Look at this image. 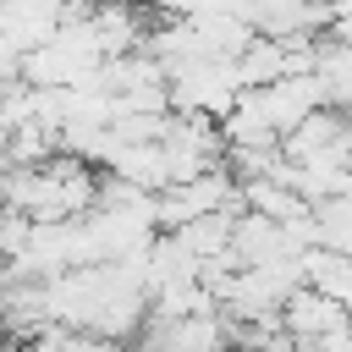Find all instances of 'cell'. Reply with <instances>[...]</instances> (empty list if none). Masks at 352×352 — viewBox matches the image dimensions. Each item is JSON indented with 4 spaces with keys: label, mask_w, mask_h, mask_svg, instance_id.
Here are the masks:
<instances>
[{
    "label": "cell",
    "mask_w": 352,
    "mask_h": 352,
    "mask_svg": "<svg viewBox=\"0 0 352 352\" xmlns=\"http://www.w3.org/2000/svg\"><path fill=\"white\" fill-rule=\"evenodd\" d=\"M248 104L264 116V126L275 132V143L308 116V110H319V88H314V77H280V82H270V88H258V94H248Z\"/></svg>",
    "instance_id": "obj_2"
},
{
    "label": "cell",
    "mask_w": 352,
    "mask_h": 352,
    "mask_svg": "<svg viewBox=\"0 0 352 352\" xmlns=\"http://www.w3.org/2000/svg\"><path fill=\"white\" fill-rule=\"evenodd\" d=\"M297 275H302V292L324 297V302H341L352 297V270H346V253H324V248H302L297 253Z\"/></svg>",
    "instance_id": "obj_4"
},
{
    "label": "cell",
    "mask_w": 352,
    "mask_h": 352,
    "mask_svg": "<svg viewBox=\"0 0 352 352\" xmlns=\"http://www.w3.org/2000/svg\"><path fill=\"white\" fill-rule=\"evenodd\" d=\"M28 236H33V220H22L16 209H0V258H6V264H11V258H22Z\"/></svg>",
    "instance_id": "obj_8"
},
{
    "label": "cell",
    "mask_w": 352,
    "mask_h": 352,
    "mask_svg": "<svg viewBox=\"0 0 352 352\" xmlns=\"http://www.w3.org/2000/svg\"><path fill=\"white\" fill-rule=\"evenodd\" d=\"M275 154L286 165H324V170H346V116L341 110H308L280 143Z\"/></svg>",
    "instance_id": "obj_1"
},
{
    "label": "cell",
    "mask_w": 352,
    "mask_h": 352,
    "mask_svg": "<svg viewBox=\"0 0 352 352\" xmlns=\"http://www.w3.org/2000/svg\"><path fill=\"white\" fill-rule=\"evenodd\" d=\"M297 352H352V336H346V330H330V336H319V341H302Z\"/></svg>",
    "instance_id": "obj_9"
},
{
    "label": "cell",
    "mask_w": 352,
    "mask_h": 352,
    "mask_svg": "<svg viewBox=\"0 0 352 352\" xmlns=\"http://www.w3.org/2000/svg\"><path fill=\"white\" fill-rule=\"evenodd\" d=\"M220 352H231V346H220Z\"/></svg>",
    "instance_id": "obj_10"
},
{
    "label": "cell",
    "mask_w": 352,
    "mask_h": 352,
    "mask_svg": "<svg viewBox=\"0 0 352 352\" xmlns=\"http://www.w3.org/2000/svg\"><path fill=\"white\" fill-rule=\"evenodd\" d=\"M275 324L302 346V341H319V336H330V330H346V308H341V302H324V297H314V292L297 286V292L280 302Z\"/></svg>",
    "instance_id": "obj_3"
},
{
    "label": "cell",
    "mask_w": 352,
    "mask_h": 352,
    "mask_svg": "<svg viewBox=\"0 0 352 352\" xmlns=\"http://www.w3.org/2000/svg\"><path fill=\"white\" fill-rule=\"evenodd\" d=\"M16 352H121V346H110V341H99V336H88V330H72V324H44V330H33Z\"/></svg>",
    "instance_id": "obj_7"
},
{
    "label": "cell",
    "mask_w": 352,
    "mask_h": 352,
    "mask_svg": "<svg viewBox=\"0 0 352 352\" xmlns=\"http://www.w3.org/2000/svg\"><path fill=\"white\" fill-rule=\"evenodd\" d=\"M231 72H236V88H242V94H258V88H270V82L286 77V50L270 44V38H248V44L231 55Z\"/></svg>",
    "instance_id": "obj_5"
},
{
    "label": "cell",
    "mask_w": 352,
    "mask_h": 352,
    "mask_svg": "<svg viewBox=\"0 0 352 352\" xmlns=\"http://www.w3.org/2000/svg\"><path fill=\"white\" fill-rule=\"evenodd\" d=\"M308 248L352 253V198H319V204H308Z\"/></svg>",
    "instance_id": "obj_6"
}]
</instances>
